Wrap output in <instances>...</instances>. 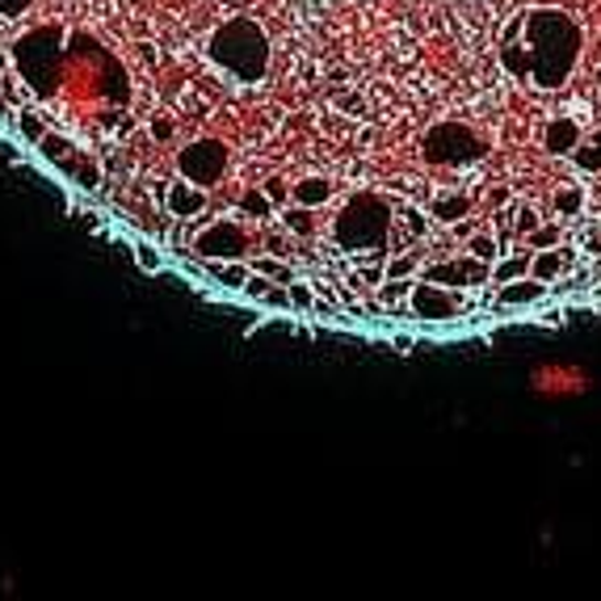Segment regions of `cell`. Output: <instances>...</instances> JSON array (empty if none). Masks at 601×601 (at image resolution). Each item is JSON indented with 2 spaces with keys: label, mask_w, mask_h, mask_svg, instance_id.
<instances>
[{
  "label": "cell",
  "mask_w": 601,
  "mask_h": 601,
  "mask_svg": "<svg viewBox=\"0 0 601 601\" xmlns=\"http://www.w3.org/2000/svg\"><path fill=\"white\" fill-rule=\"evenodd\" d=\"M580 60V25L559 9H530L505 30L501 64L517 81L538 89H559Z\"/></svg>",
  "instance_id": "cell-1"
},
{
  "label": "cell",
  "mask_w": 601,
  "mask_h": 601,
  "mask_svg": "<svg viewBox=\"0 0 601 601\" xmlns=\"http://www.w3.org/2000/svg\"><path fill=\"white\" fill-rule=\"evenodd\" d=\"M206 51H211V60H215L227 76H236V81H245V85H257L269 67V39L253 18H227V22L211 34V46H206Z\"/></svg>",
  "instance_id": "cell-2"
},
{
  "label": "cell",
  "mask_w": 601,
  "mask_h": 601,
  "mask_svg": "<svg viewBox=\"0 0 601 601\" xmlns=\"http://www.w3.org/2000/svg\"><path fill=\"white\" fill-rule=\"evenodd\" d=\"M391 202L383 194H350L333 219V236L345 253H387L391 245Z\"/></svg>",
  "instance_id": "cell-3"
},
{
  "label": "cell",
  "mask_w": 601,
  "mask_h": 601,
  "mask_svg": "<svg viewBox=\"0 0 601 601\" xmlns=\"http://www.w3.org/2000/svg\"><path fill=\"white\" fill-rule=\"evenodd\" d=\"M425 160L429 164H442V169H468L475 160L489 157V139L475 135L463 122H442L425 135Z\"/></svg>",
  "instance_id": "cell-4"
},
{
  "label": "cell",
  "mask_w": 601,
  "mask_h": 601,
  "mask_svg": "<svg viewBox=\"0 0 601 601\" xmlns=\"http://www.w3.org/2000/svg\"><path fill=\"white\" fill-rule=\"evenodd\" d=\"M55 39H60V30L46 25L43 34L34 30V34H25L22 43H18V64H22V76L30 89H39V93L55 89L60 64H64V46H51Z\"/></svg>",
  "instance_id": "cell-5"
},
{
  "label": "cell",
  "mask_w": 601,
  "mask_h": 601,
  "mask_svg": "<svg viewBox=\"0 0 601 601\" xmlns=\"http://www.w3.org/2000/svg\"><path fill=\"white\" fill-rule=\"evenodd\" d=\"M227 164H232V152H227L223 139H194L190 148H181V157H178L181 178L202 185V190L219 185L223 173H227Z\"/></svg>",
  "instance_id": "cell-6"
},
{
  "label": "cell",
  "mask_w": 601,
  "mask_h": 601,
  "mask_svg": "<svg viewBox=\"0 0 601 601\" xmlns=\"http://www.w3.org/2000/svg\"><path fill=\"white\" fill-rule=\"evenodd\" d=\"M530 387L543 400H572V396H584L593 387V375L584 366H572V362H543L530 375Z\"/></svg>",
  "instance_id": "cell-7"
},
{
  "label": "cell",
  "mask_w": 601,
  "mask_h": 601,
  "mask_svg": "<svg viewBox=\"0 0 601 601\" xmlns=\"http://www.w3.org/2000/svg\"><path fill=\"white\" fill-rule=\"evenodd\" d=\"M194 253L202 261H240L248 253V232L236 219H215L206 223L194 236Z\"/></svg>",
  "instance_id": "cell-8"
},
{
  "label": "cell",
  "mask_w": 601,
  "mask_h": 601,
  "mask_svg": "<svg viewBox=\"0 0 601 601\" xmlns=\"http://www.w3.org/2000/svg\"><path fill=\"white\" fill-rule=\"evenodd\" d=\"M408 312L417 320H454L463 312V299L454 294V287H438V282H417L408 290Z\"/></svg>",
  "instance_id": "cell-9"
},
{
  "label": "cell",
  "mask_w": 601,
  "mask_h": 601,
  "mask_svg": "<svg viewBox=\"0 0 601 601\" xmlns=\"http://www.w3.org/2000/svg\"><path fill=\"white\" fill-rule=\"evenodd\" d=\"M425 282H438V287H454V290H463V287H480L484 278H492V266L489 261H475V257H463V261H442V266H429L421 273Z\"/></svg>",
  "instance_id": "cell-10"
},
{
  "label": "cell",
  "mask_w": 601,
  "mask_h": 601,
  "mask_svg": "<svg viewBox=\"0 0 601 601\" xmlns=\"http://www.w3.org/2000/svg\"><path fill=\"white\" fill-rule=\"evenodd\" d=\"M543 299H547V282H538L530 273L501 282V308H530V303H543Z\"/></svg>",
  "instance_id": "cell-11"
},
{
  "label": "cell",
  "mask_w": 601,
  "mask_h": 601,
  "mask_svg": "<svg viewBox=\"0 0 601 601\" xmlns=\"http://www.w3.org/2000/svg\"><path fill=\"white\" fill-rule=\"evenodd\" d=\"M577 143H580L577 118H551V122L543 127V148H547L551 157H568Z\"/></svg>",
  "instance_id": "cell-12"
},
{
  "label": "cell",
  "mask_w": 601,
  "mask_h": 601,
  "mask_svg": "<svg viewBox=\"0 0 601 601\" xmlns=\"http://www.w3.org/2000/svg\"><path fill=\"white\" fill-rule=\"evenodd\" d=\"M169 211L181 215V219L202 215V211H206V190L194 185V181H173V190H169Z\"/></svg>",
  "instance_id": "cell-13"
},
{
  "label": "cell",
  "mask_w": 601,
  "mask_h": 601,
  "mask_svg": "<svg viewBox=\"0 0 601 601\" xmlns=\"http://www.w3.org/2000/svg\"><path fill=\"white\" fill-rule=\"evenodd\" d=\"M568 269V253L564 248H538L535 257H530V278H538V282H556L559 273Z\"/></svg>",
  "instance_id": "cell-14"
},
{
  "label": "cell",
  "mask_w": 601,
  "mask_h": 601,
  "mask_svg": "<svg viewBox=\"0 0 601 601\" xmlns=\"http://www.w3.org/2000/svg\"><path fill=\"white\" fill-rule=\"evenodd\" d=\"M290 198L299 202V206H324V202L333 198V181L324 178H303L290 185Z\"/></svg>",
  "instance_id": "cell-15"
},
{
  "label": "cell",
  "mask_w": 601,
  "mask_h": 601,
  "mask_svg": "<svg viewBox=\"0 0 601 601\" xmlns=\"http://www.w3.org/2000/svg\"><path fill=\"white\" fill-rule=\"evenodd\" d=\"M429 215L438 223H463V215H471V198L468 194H438Z\"/></svg>",
  "instance_id": "cell-16"
},
{
  "label": "cell",
  "mask_w": 601,
  "mask_h": 601,
  "mask_svg": "<svg viewBox=\"0 0 601 601\" xmlns=\"http://www.w3.org/2000/svg\"><path fill=\"white\" fill-rule=\"evenodd\" d=\"M572 157H577L580 173H601V135H589V139H580L577 148H572Z\"/></svg>",
  "instance_id": "cell-17"
},
{
  "label": "cell",
  "mask_w": 601,
  "mask_h": 601,
  "mask_svg": "<svg viewBox=\"0 0 601 601\" xmlns=\"http://www.w3.org/2000/svg\"><path fill=\"white\" fill-rule=\"evenodd\" d=\"M211 273H215L227 290H245V282H248V273H253V269L240 266V261H211Z\"/></svg>",
  "instance_id": "cell-18"
},
{
  "label": "cell",
  "mask_w": 601,
  "mask_h": 601,
  "mask_svg": "<svg viewBox=\"0 0 601 601\" xmlns=\"http://www.w3.org/2000/svg\"><path fill=\"white\" fill-rule=\"evenodd\" d=\"M18 131H22L25 143H34V148H39V139L46 135L43 114L34 110V106H22V110H18Z\"/></svg>",
  "instance_id": "cell-19"
},
{
  "label": "cell",
  "mask_w": 601,
  "mask_h": 601,
  "mask_svg": "<svg viewBox=\"0 0 601 601\" xmlns=\"http://www.w3.org/2000/svg\"><path fill=\"white\" fill-rule=\"evenodd\" d=\"M282 223H287L294 236H312L315 232V206H287V211H282Z\"/></svg>",
  "instance_id": "cell-20"
},
{
  "label": "cell",
  "mask_w": 601,
  "mask_h": 601,
  "mask_svg": "<svg viewBox=\"0 0 601 601\" xmlns=\"http://www.w3.org/2000/svg\"><path fill=\"white\" fill-rule=\"evenodd\" d=\"M253 273H266L269 282H282V287L294 282V269H290L287 261H278V257H257V261H253Z\"/></svg>",
  "instance_id": "cell-21"
},
{
  "label": "cell",
  "mask_w": 601,
  "mask_h": 601,
  "mask_svg": "<svg viewBox=\"0 0 601 601\" xmlns=\"http://www.w3.org/2000/svg\"><path fill=\"white\" fill-rule=\"evenodd\" d=\"M39 152H43L46 160H55V164H67V160L76 157V152H72V143H67L64 135H51V131L39 139Z\"/></svg>",
  "instance_id": "cell-22"
},
{
  "label": "cell",
  "mask_w": 601,
  "mask_h": 601,
  "mask_svg": "<svg viewBox=\"0 0 601 601\" xmlns=\"http://www.w3.org/2000/svg\"><path fill=\"white\" fill-rule=\"evenodd\" d=\"M240 211L253 215V219H269V215H273V202H269L266 190H245V194H240Z\"/></svg>",
  "instance_id": "cell-23"
},
{
  "label": "cell",
  "mask_w": 601,
  "mask_h": 601,
  "mask_svg": "<svg viewBox=\"0 0 601 601\" xmlns=\"http://www.w3.org/2000/svg\"><path fill=\"white\" fill-rule=\"evenodd\" d=\"M67 173H72V178H76V185H81V190H97V164H93V160H81V157H72L64 164Z\"/></svg>",
  "instance_id": "cell-24"
},
{
  "label": "cell",
  "mask_w": 601,
  "mask_h": 601,
  "mask_svg": "<svg viewBox=\"0 0 601 601\" xmlns=\"http://www.w3.org/2000/svg\"><path fill=\"white\" fill-rule=\"evenodd\" d=\"M400 223H404V232H408V240H412V245L429 236V219H425L417 206H404V211H400Z\"/></svg>",
  "instance_id": "cell-25"
},
{
  "label": "cell",
  "mask_w": 601,
  "mask_h": 601,
  "mask_svg": "<svg viewBox=\"0 0 601 601\" xmlns=\"http://www.w3.org/2000/svg\"><path fill=\"white\" fill-rule=\"evenodd\" d=\"M468 253L475 257V261H489V266H492L501 248H496V236H489V232H480V236H471V240H468Z\"/></svg>",
  "instance_id": "cell-26"
},
{
  "label": "cell",
  "mask_w": 601,
  "mask_h": 601,
  "mask_svg": "<svg viewBox=\"0 0 601 601\" xmlns=\"http://www.w3.org/2000/svg\"><path fill=\"white\" fill-rule=\"evenodd\" d=\"M522 273H530V253H522V257H513V261H501V266L492 269L496 282H513V278H522Z\"/></svg>",
  "instance_id": "cell-27"
},
{
  "label": "cell",
  "mask_w": 601,
  "mask_h": 601,
  "mask_svg": "<svg viewBox=\"0 0 601 601\" xmlns=\"http://www.w3.org/2000/svg\"><path fill=\"white\" fill-rule=\"evenodd\" d=\"M580 206H584V194H580L577 185H568V190L556 194V215H580Z\"/></svg>",
  "instance_id": "cell-28"
},
{
  "label": "cell",
  "mask_w": 601,
  "mask_h": 601,
  "mask_svg": "<svg viewBox=\"0 0 601 601\" xmlns=\"http://www.w3.org/2000/svg\"><path fill=\"white\" fill-rule=\"evenodd\" d=\"M559 240H564V232H559L556 223H547V227L538 223L535 232H530V248H535V253H538V248H556Z\"/></svg>",
  "instance_id": "cell-29"
},
{
  "label": "cell",
  "mask_w": 601,
  "mask_h": 601,
  "mask_svg": "<svg viewBox=\"0 0 601 601\" xmlns=\"http://www.w3.org/2000/svg\"><path fill=\"white\" fill-rule=\"evenodd\" d=\"M287 294H290V308H299V312H312L315 308V290L303 287V282H287Z\"/></svg>",
  "instance_id": "cell-30"
},
{
  "label": "cell",
  "mask_w": 601,
  "mask_h": 601,
  "mask_svg": "<svg viewBox=\"0 0 601 601\" xmlns=\"http://www.w3.org/2000/svg\"><path fill=\"white\" fill-rule=\"evenodd\" d=\"M357 273H354V287H362V290H379V282H383V266H371V261H357Z\"/></svg>",
  "instance_id": "cell-31"
},
{
  "label": "cell",
  "mask_w": 601,
  "mask_h": 601,
  "mask_svg": "<svg viewBox=\"0 0 601 601\" xmlns=\"http://www.w3.org/2000/svg\"><path fill=\"white\" fill-rule=\"evenodd\" d=\"M269 290H273V282H269L266 273H248V282H245V294H248V299H261V303H266Z\"/></svg>",
  "instance_id": "cell-32"
},
{
  "label": "cell",
  "mask_w": 601,
  "mask_h": 601,
  "mask_svg": "<svg viewBox=\"0 0 601 601\" xmlns=\"http://www.w3.org/2000/svg\"><path fill=\"white\" fill-rule=\"evenodd\" d=\"M412 269H417V253H408V257H396V261H391V266L383 269V278H408V273H412Z\"/></svg>",
  "instance_id": "cell-33"
},
{
  "label": "cell",
  "mask_w": 601,
  "mask_h": 601,
  "mask_svg": "<svg viewBox=\"0 0 601 601\" xmlns=\"http://www.w3.org/2000/svg\"><path fill=\"white\" fill-rule=\"evenodd\" d=\"M538 223H543V215H538L535 206H522V211H517V219H513V227H517L522 236H530Z\"/></svg>",
  "instance_id": "cell-34"
},
{
  "label": "cell",
  "mask_w": 601,
  "mask_h": 601,
  "mask_svg": "<svg viewBox=\"0 0 601 601\" xmlns=\"http://www.w3.org/2000/svg\"><path fill=\"white\" fill-rule=\"evenodd\" d=\"M261 190L269 194V202H273V206H287V202H290V190L282 185V181H266Z\"/></svg>",
  "instance_id": "cell-35"
},
{
  "label": "cell",
  "mask_w": 601,
  "mask_h": 601,
  "mask_svg": "<svg viewBox=\"0 0 601 601\" xmlns=\"http://www.w3.org/2000/svg\"><path fill=\"white\" fill-rule=\"evenodd\" d=\"M25 4H30V0H0V13H4V18H18V13H25Z\"/></svg>",
  "instance_id": "cell-36"
},
{
  "label": "cell",
  "mask_w": 601,
  "mask_h": 601,
  "mask_svg": "<svg viewBox=\"0 0 601 601\" xmlns=\"http://www.w3.org/2000/svg\"><path fill=\"white\" fill-rule=\"evenodd\" d=\"M152 135H157L160 143H164V139H173V122H169V118H157V122H152Z\"/></svg>",
  "instance_id": "cell-37"
},
{
  "label": "cell",
  "mask_w": 601,
  "mask_h": 601,
  "mask_svg": "<svg viewBox=\"0 0 601 601\" xmlns=\"http://www.w3.org/2000/svg\"><path fill=\"white\" fill-rule=\"evenodd\" d=\"M135 257H139V261H143L148 269H160V257L152 253V248H135Z\"/></svg>",
  "instance_id": "cell-38"
}]
</instances>
